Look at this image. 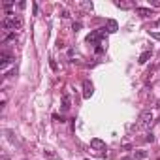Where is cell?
<instances>
[{"label": "cell", "instance_id": "1", "mask_svg": "<svg viewBox=\"0 0 160 160\" xmlns=\"http://www.w3.org/2000/svg\"><path fill=\"white\" fill-rule=\"evenodd\" d=\"M105 28H102V30H92L91 34L87 36V43H92V45H100V40L102 38H105Z\"/></svg>", "mask_w": 160, "mask_h": 160}, {"label": "cell", "instance_id": "2", "mask_svg": "<svg viewBox=\"0 0 160 160\" xmlns=\"http://www.w3.org/2000/svg\"><path fill=\"white\" fill-rule=\"evenodd\" d=\"M139 124H141L143 128H149L153 124V113L149 109H145V111L139 113Z\"/></svg>", "mask_w": 160, "mask_h": 160}, {"label": "cell", "instance_id": "3", "mask_svg": "<svg viewBox=\"0 0 160 160\" xmlns=\"http://www.w3.org/2000/svg\"><path fill=\"white\" fill-rule=\"evenodd\" d=\"M92 92H94L92 83L89 81V79H85V81H83V98H85V100H89V98L92 96Z\"/></svg>", "mask_w": 160, "mask_h": 160}, {"label": "cell", "instance_id": "4", "mask_svg": "<svg viewBox=\"0 0 160 160\" xmlns=\"http://www.w3.org/2000/svg\"><path fill=\"white\" fill-rule=\"evenodd\" d=\"M91 147L94 149V151H100V153L107 149V147H105V141H102L100 137H92L91 139Z\"/></svg>", "mask_w": 160, "mask_h": 160}, {"label": "cell", "instance_id": "5", "mask_svg": "<svg viewBox=\"0 0 160 160\" xmlns=\"http://www.w3.org/2000/svg\"><path fill=\"white\" fill-rule=\"evenodd\" d=\"M11 60H13V57L9 55V53H6V51H2V55H0V68L4 70L6 66L11 62Z\"/></svg>", "mask_w": 160, "mask_h": 160}, {"label": "cell", "instance_id": "6", "mask_svg": "<svg viewBox=\"0 0 160 160\" xmlns=\"http://www.w3.org/2000/svg\"><path fill=\"white\" fill-rule=\"evenodd\" d=\"M70 107H72V102H70V94H68V92H64V94H62V107H60V111H62V113H66Z\"/></svg>", "mask_w": 160, "mask_h": 160}, {"label": "cell", "instance_id": "7", "mask_svg": "<svg viewBox=\"0 0 160 160\" xmlns=\"http://www.w3.org/2000/svg\"><path fill=\"white\" fill-rule=\"evenodd\" d=\"M134 9H136V13L139 15V17H151V15H153L151 8H134Z\"/></svg>", "mask_w": 160, "mask_h": 160}, {"label": "cell", "instance_id": "8", "mask_svg": "<svg viewBox=\"0 0 160 160\" xmlns=\"http://www.w3.org/2000/svg\"><path fill=\"white\" fill-rule=\"evenodd\" d=\"M117 28H119V25H117V21H113V19H109L107 21V32H117Z\"/></svg>", "mask_w": 160, "mask_h": 160}, {"label": "cell", "instance_id": "9", "mask_svg": "<svg viewBox=\"0 0 160 160\" xmlns=\"http://www.w3.org/2000/svg\"><path fill=\"white\" fill-rule=\"evenodd\" d=\"M149 59H151V51H143L141 55H139V60H137V62H139V64H145Z\"/></svg>", "mask_w": 160, "mask_h": 160}, {"label": "cell", "instance_id": "10", "mask_svg": "<svg viewBox=\"0 0 160 160\" xmlns=\"http://www.w3.org/2000/svg\"><path fill=\"white\" fill-rule=\"evenodd\" d=\"M147 156H149L147 151H134V158H136V160H145Z\"/></svg>", "mask_w": 160, "mask_h": 160}, {"label": "cell", "instance_id": "11", "mask_svg": "<svg viewBox=\"0 0 160 160\" xmlns=\"http://www.w3.org/2000/svg\"><path fill=\"white\" fill-rule=\"evenodd\" d=\"M43 155H45L47 160H57V155H55L53 151H49V149H45V151H43Z\"/></svg>", "mask_w": 160, "mask_h": 160}, {"label": "cell", "instance_id": "12", "mask_svg": "<svg viewBox=\"0 0 160 160\" xmlns=\"http://www.w3.org/2000/svg\"><path fill=\"white\" fill-rule=\"evenodd\" d=\"M115 6L121 8V9H128V8H132L134 4H128V2H115Z\"/></svg>", "mask_w": 160, "mask_h": 160}, {"label": "cell", "instance_id": "13", "mask_svg": "<svg viewBox=\"0 0 160 160\" xmlns=\"http://www.w3.org/2000/svg\"><path fill=\"white\" fill-rule=\"evenodd\" d=\"M15 38H17V36H15L13 32H11V34H8V36H4V40H2V41L6 43V41H11V40H15Z\"/></svg>", "mask_w": 160, "mask_h": 160}, {"label": "cell", "instance_id": "14", "mask_svg": "<svg viewBox=\"0 0 160 160\" xmlns=\"http://www.w3.org/2000/svg\"><path fill=\"white\" fill-rule=\"evenodd\" d=\"M60 17H62V19H68V17H70V13H68V9H64V8L60 9Z\"/></svg>", "mask_w": 160, "mask_h": 160}, {"label": "cell", "instance_id": "15", "mask_svg": "<svg viewBox=\"0 0 160 160\" xmlns=\"http://www.w3.org/2000/svg\"><path fill=\"white\" fill-rule=\"evenodd\" d=\"M149 34H151V38H155V40H160V32H155V30H149Z\"/></svg>", "mask_w": 160, "mask_h": 160}, {"label": "cell", "instance_id": "16", "mask_svg": "<svg viewBox=\"0 0 160 160\" xmlns=\"http://www.w3.org/2000/svg\"><path fill=\"white\" fill-rule=\"evenodd\" d=\"M53 119H55V121H59V123H64V117H62V115H59V113H55V115H53Z\"/></svg>", "mask_w": 160, "mask_h": 160}, {"label": "cell", "instance_id": "17", "mask_svg": "<svg viewBox=\"0 0 160 160\" xmlns=\"http://www.w3.org/2000/svg\"><path fill=\"white\" fill-rule=\"evenodd\" d=\"M49 66H51V68H53V70H55V72H57V70H59V66H57V62H55V60H53V59L49 60Z\"/></svg>", "mask_w": 160, "mask_h": 160}, {"label": "cell", "instance_id": "18", "mask_svg": "<svg viewBox=\"0 0 160 160\" xmlns=\"http://www.w3.org/2000/svg\"><path fill=\"white\" fill-rule=\"evenodd\" d=\"M145 141L153 143V141H155V136H153V134H147V137H145Z\"/></svg>", "mask_w": 160, "mask_h": 160}, {"label": "cell", "instance_id": "19", "mask_svg": "<svg viewBox=\"0 0 160 160\" xmlns=\"http://www.w3.org/2000/svg\"><path fill=\"white\" fill-rule=\"evenodd\" d=\"M81 27H83V25H81V23H79V21H77V23H73V27H72V28H73V30H75V32H77V30H79V28H81Z\"/></svg>", "mask_w": 160, "mask_h": 160}, {"label": "cell", "instance_id": "20", "mask_svg": "<svg viewBox=\"0 0 160 160\" xmlns=\"http://www.w3.org/2000/svg\"><path fill=\"white\" fill-rule=\"evenodd\" d=\"M96 53H98V55H100V53H104V47L98 45V47H96Z\"/></svg>", "mask_w": 160, "mask_h": 160}, {"label": "cell", "instance_id": "21", "mask_svg": "<svg viewBox=\"0 0 160 160\" xmlns=\"http://www.w3.org/2000/svg\"><path fill=\"white\" fill-rule=\"evenodd\" d=\"M123 160H136V158H132V156H124Z\"/></svg>", "mask_w": 160, "mask_h": 160}, {"label": "cell", "instance_id": "22", "mask_svg": "<svg viewBox=\"0 0 160 160\" xmlns=\"http://www.w3.org/2000/svg\"><path fill=\"white\" fill-rule=\"evenodd\" d=\"M158 123H160V119H158Z\"/></svg>", "mask_w": 160, "mask_h": 160}, {"label": "cell", "instance_id": "23", "mask_svg": "<svg viewBox=\"0 0 160 160\" xmlns=\"http://www.w3.org/2000/svg\"><path fill=\"white\" fill-rule=\"evenodd\" d=\"M158 160H160V158H158Z\"/></svg>", "mask_w": 160, "mask_h": 160}]
</instances>
